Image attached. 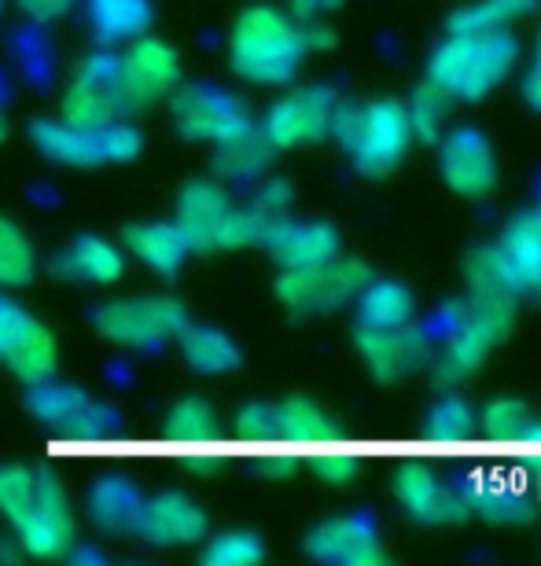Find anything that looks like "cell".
I'll use <instances>...</instances> for the list:
<instances>
[{"mask_svg": "<svg viewBox=\"0 0 541 566\" xmlns=\"http://www.w3.org/2000/svg\"><path fill=\"white\" fill-rule=\"evenodd\" d=\"M306 44L302 22L291 11L254 4L240 11L229 30V66L251 85H284L295 77Z\"/></svg>", "mask_w": 541, "mask_h": 566, "instance_id": "cell-2", "label": "cell"}, {"mask_svg": "<svg viewBox=\"0 0 541 566\" xmlns=\"http://www.w3.org/2000/svg\"><path fill=\"white\" fill-rule=\"evenodd\" d=\"M291 207H295V191H291L288 180H262L258 177V188H254V199H251V210L266 229H273L277 221H288L291 218Z\"/></svg>", "mask_w": 541, "mask_h": 566, "instance_id": "cell-35", "label": "cell"}, {"mask_svg": "<svg viewBox=\"0 0 541 566\" xmlns=\"http://www.w3.org/2000/svg\"><path fill=\"white\" fill-rule=\"evenodd\" d=\"M332 137L351 151L354 166L365 177H387L402 166L405 151H409L413 129L398 99H372V104H343L335 111Z\"/></svg>", "mask_w": 541, "mask_h": 566, "instance_id": "cell-4", "label": "cell"}, {"mask_svg": "<svg viewBox=\"0 0 541 566\" xmlns=\"http://www.w3.org/2000/svg\"><path fill=\"white\" fill-rule=\"evenodd\" d=\"M38 276V254L27 232L11 218H0V291H19Z\"/></svg>", "mask_w": 541, "mask_h": 566, "instance_id": "cell-29", "label": "cell"}, {"mask_svg": "<svg viewBox=\"0 0 541 566\" xmlns=\"http://www.w3.org/2000/svg\"><path fill=\"white\" fill-rule=\"evenodd\" d=\"M166 99H170L174 129L185 140L221 144L254 129L251 111L243 107V99L225 93L218 85H177Z\"/></svg>", "mask_w": 541, "mask_h": 566, "instance_id": "cell-11", "label": "cell"}, {"mask_svg": "<svg viewBox=\"0 0 541 566\" xmlns=\"http://www.w3.org/2000/svg\"><path fill=\"white\" fill-rule=\"evenodd\" d=\"M33 493H38V468H22V463L0 468V515L8 523H19L27 515Z\"/></svg>", "mask_w": 541, "mask_h": 566, "instance_id": "cell-34", "label": "cell"}, {"mask_svg": "<svg viewBox=\"0 0 541 566\" xmlns=\"http://www.w3.org/2000/svg\"><path fill=\"white\" fill-rule=\"evenodd\" d=\"M446 111H449V96L443 88H435L427 82L424 88H416L413 99L405 104V118H409V129L416 140H435L446 126Z\"/></svg>", "mask_w": 541, "mask_h": 566, "instance_id": "cell-33", "label": "cell"}, {"mask_svg": "<svg viewBox=\"0 0 541 566\" xmlns=\"http://www.w3.org/2000/svg\"><path fill=\"white\" fill-rule=\"evenodd\" d=\"M207 534H210L207 512L180 490L144 496V507L137 518L141 541H148L155 548H188V545H202Z\"/></svg>", "mask_w": 541, "mask_h": 566, "instance_id": "cell-14", "label": "cell"}, {"mask_svg": "<svg viewBox=\"0 0 541 566\" xmlns=\"http://www.w3.org/2000/svg\"><path fill=\"white\" fill-rule=\"evenodd\" d=\"M122 66H126L133 88L144 96V104H155V99L170 96L180 85V55L170 41L155 38V33H141L126 44L122 52Z\"/></svg>", "mask_w": 541, "mask_h": 566, "instance_id": "cell-20", "label": "cell"}, {"mask_svg": "<svg viewBox=\"0 0 541 566\" xmlns=\"http://www.w3.org/2000/svg\"><path fill=\"white\" fill-rule=\"evenodd\" d=\"M357 324L368 327H402L413 324V294L394 280H368L365 291L357 294Z\"/></svg>", "mask_w": 541, "mask_h": 566, "instance_id": "cell-28", "label": "cell"}, {"mask_svg": "<svg viewBox=\"0 0 541 566\" xmlns=\"http://www.w3.org/2000/svg\"><path fill=\"white\" fill-rule=\"evenodd\" d=\"M174 224L191 251H243L266 235V224L251 210L236 207L221 180H188L177 196Z\"/></svg>", "mask_w": 541, "mask_h": 566, "instance_id": "cell-3", "label": "cell"}, {"mask_svg": "<svg viewBox=\"0 0 541 566\" xmlns=\"http://www.w3.org/2000/svg\"><path fill=\"white\" fill-rule=\"evenodd\" d=\"M33 147L55 166L93 169V166H126L137 163L144 151V137L126 118L107 126H71L63 118H33L30 122Z\"/></svg>", "mask_w": 541, "mask_h": 566, "instance_id": "cell-5", "label": "cell"}, {"mask_svg": "<svg viewBox=\"0 0 541 566\" xmlns=\"http://www.w3.org/2000/svg\"><path fill=\"white\" fill-rule=\"evenodd\" d=\"M372 280V269L357 258H340L324 265L310 269H284L277 280V298L288 313L313 316V313H332L340 305L354 302L365 283Z\"/></svg>", "mask_w": 541, "mask_h": 566, "instance_id": "cell-8", "label": "cell"}, {"mask_svg": "<svg viewBox=\"0 0 541 566\" xmlns=\"http://www.w3.org/2000/svg\"><path fill=\"white\" fill-rule=\"evenodd\" d=\"M0 8H4V0H0Z\"/></svg>", "mask_w": 541, "mask_h": 566, "instance_id": "cell-47", "label": "cell"}, {"mask_svg": "<svg viewBox=\"0 0 541 566\" xmlns=\"http://www.w3.org/2000/svg\"><path fill=\"white\" fill-rule=\"evenodd\" d=\"M82 4V0H15V8L33 22H55Z\"/></svg>", "mask_w": 541, "mask_h": 566, "instance_id": "cell-38", "label": "cell"}, {"mask_svg": "<svg viewBox=\"0 0 541 566\" xmlns=\"http://www.w3.org/2000/svg\"><path fill=\"white\" fill-rule=\"evenodd\" d=\"M170 423L177 427V430H207V427H214V405L207 401V398H185V401H177L174 409H170Z\"/></svg>", "mask_w": 541, "mask_h": 566, "instance_id": "cell-36", "label": "cell"}, {"mask_svg": "<svg viewBox=\"0 0 541 566\" xmlns=\"http://www.w3.org/2000/svg\"><path fill=\"white\" fill-rule=\"evenodd\" d=\"M55 269H60V276L107 287V283H118L126 276V254H122L115 243L100 240V235H82V240L71 243L66 258L55 262Z\"/></svg>", "mask_w": 541, "mask_h": 566, "instance_id": "cell-25", "label": "cell"}, {"mask_svg": "<svg viewBox=\"0 0 541 566\" xmlns=\"http://www.w3.org/2000/svg\"><path fill=\"white\" fill-rule=\"evenodd\" d=\"M177 346H180L185 365L196 371V376H229V371L240 368V346L225 332H218V327L188 324L185 332L177 335Z\"/></svg>", "mask_w": 541, "mask_h": 566, "instance_id": "cell-26", "label": "cell"}, {"mask_svg": "<svg viewBox=\"0 0 541 566\" xmlns=\"http://www.w3.org/2000/svg\"><path fill=\"white\" fill-rule=\"evenodd\" d=\"M8 137V111H4V104H0V140Z\"/></svg>", "mask_w": 541, "mask_h": 566, "instance_id": "cell-44", "label": "cell"}, {"mask_svg": "<svg viewBox=\"0 0 541 566\" xmlns=\"http://www.w3.org/2000/svg\"><path fill=\"white\" fill-rule=\"evenodd\" d=\"M471 423V409L454 394H446L443 401L431 409V427H449V430H465Z\"/></svg>", "mask_w": 541, "mask_h": 566, "instance_id": "cell-39", "label": "cell"}, {"mask_svg": "<svg viewBox=\"0 0 541 566\" xmlns=\"http://www.w3.org/2000/svg\"><path fill=\"white\" fill-rule=\"evenodd\" d=\"M482 420H487L490 430H516L527 423V405L516 398H498L482 409Z\"/></svg>", "mask_w": 541, "mask_h": 566, "instance_id": "cell-37", "label": "cell"}, {"mask_svg": "<svg viewBox=\"0 0 541 566\" xmlns=\"http://www.w3.org/2000/svg\"><path fill=\"white\" fill-rule=\"evenodd\" d=\"M357 354L361 360L368 365V371L376 376L379 382H398L405 379L409 371H416L431 354L427 346L424 332H416L413 324H402V327H368V324H357Z\"/></svg>", "mask_w": 541, "mask_h": 566, "instance_id": "cell-15", "label": "cell"}, {"mask_svg": "<svg viewBox=\"0 0 541 566\" xmlns=\"http://www.w3.org/2000/svg\"><path fill=\"white\" fill-rule=\"evenodd\" d=\"M199 559L207 566H254L266 559V545L247 530H229V534L218 537H202V552Z\"/></svg>", "mask_w": 541, "mask_h": 566, "instance_id": "cell-32", "label": "cell"}, {"mask_svg": "<svg viewBox=\"0 0 541 566\" xmlns=\"http://www.w3.org/2000/svg\"><path fill=\"white\" fill-rule=\"evenodd\" d=\"M60 118L71 122V126H107V122H115L122 115L104 88L82 74H74V82L66 85V93L60 99Z\"/></svg>", "mask_w": 541, "mask_h": 566, "instance_id": "cell-30", "label": "cell"}, {"mask_svg": "<svg viewBox=\"0 0 541 566\" xmlns=\"http://www.w3.org/2000/svg\"><path fill=\"white\" fill-rule=\"evenodd\" d=\"M538 218H541V207H538Z\"/></svg>", "mask_w": 541, "mask_h": 566, "instance_id": "cell-46", "label": "cell"}, {"mask_svg": "<svg viewBox=\"0 0 541 566\" xmlns=\"http://www.w3.org/2000/svg\"><path fill=\"white\" fill-rule=\"evenodd\" d=\"M516 324V298L512 294L476 291V298L460 316V324L449 332L443 354L435 360V382L443 390L460 387L471 371L482 365V357L512 332Z\"/></svg>", "mask_w": 541, "mask_h": 566, "instance_id": "cell-6", "label": "cell"}, {"mask_svg": "<svg viewBox=\"0 0 541 566\" xmlns=\"http://www.w3.org/2000/svg\"><path fill=\"white\" fill-rule=\"evenodd\" d=\"M93 327L122 349H159L166 343H177V335L188 327V310L174 294L107 298L104 305H96Z\"/></svg>", "mask_w": 541, "mask_h": 566, "instance_id": "cell-7", "label": "cell"}, {"mask_svg": "<svg viewBox=\"0 0 541 566\" xmlns=\"http://www.w3.org/2000/svg\"><path fill=\"white\" fill-rule=\"evenodd\" d=\"M501 265L509 273V283L516 294H541V218L520 213L498 243Z\"/></svg>", "mask_w": 541, "mask_h": 566, "instance_id": "cell-21", "label": "cell"}, {"mask_svg": "<svg viewBox=\"0 0 541 566\" xmlns=\"http://www.w3.org/2000/svg\"><path fill=\"white\" fill-rule=\"evenodd\" d=\"M0 368H8L27 387L52 379L60 368V343L52 327L4 291H0Z\"/></svg>", "mask_w": 541, "mask_h": 566, "instance_id": "cell-10", "label": "cell"}, {"mask_svg": "<svg viewBox=\"0 0 541 566\" xmlns=\"http://www.w3.org/2000/svg\"><path fill=\"white\" fill-rule=\"evenodd\" d=\"M302 44H306V52H321V49H332L335 44V30L329 27L324 19H306L302 22Z\"/></svg>", "mask_w": 541, "mask_h": 566, "instance_id": "cell-40", "label": "cell"}, {"mask_svg": "<svg viewBox=\"0 0 541 566\" xmlns=\"http://www.w3.org/2000/svg\"><path fill=\"white\" fill-rule=\"evenodd\" d=\"M89 518L100 534H137V518L144 507V493L122 474H107L89 490Z\"/></svg>", "mask_w": 541, "mask_h": 566, "instance_id": "cell-24", "label": "cell"}, {"mask_svg": "<svg viewBox=\"0 0 541 566\" xmlns=\"http://www.w3.org/2000/svg\"><path fill=\"white\" fill-rule=\"evenodd\" d=\"M394 493H398L402 507L409 512L416 523H431V526H446V523H460L468 515L471 504V479H454V474H427V471H402L398 482H394Z\"/></svg>", "mask_w": 541, "mask_h": 566, "instance_id": "cell-13", "label": "cell"}, {"mask_svg": "<svg viewBox=\"0 0 541 566\" xmlns=\"http://www.w3.org/2000/svg\"><path fill=\"white\" fill-rule=\"evenodd\" d=\"M85 22L93 30V41L104 49H118L133 38L152 30L155 4L152 0H82Z\"/></svg>", "mask_w": 541, "mask_h": 566, "instance_id": "cell-23", "label": "cell"}, {"mask_svg": "<svg viewBox=\"0 0 541 566\" xmlns=\"http://www.w3.org/2000/svg\"><path fill=\"white\" fill-rule=\"evenodd\" d=\"M340 96L324 85H302L295 93L280 96L273 107L266 111L258 133L269 140L273 151H288V147L313 144L332 133L335 111H340Z\"/></svg>", "mask_w": 541, "mask_h": 566, "instance_id": "cell-12", "label": "cell"}, {"mask_svg": "<svg viewBox=\"0 0 541 566\" xmlns=\"http://www.w3.org/2000/svg\"><path fill=\"white\" fill-rule=\"evenodd\" d=\"M262 247L273 254L280 269H310L324 265L340 254V232L324 221H277L266 229Z\"/></svg>", "mask_w": 541, "mask_h": 566, "instance_id": "cell-18", "label": "cell"}, {"mask_svg": "<svg viewBox=\"0 0 541 566\" xmlns=\"http://www.w3.org/2000/svg\"><path fill=\"white\" fill-rule=\"evenodd\" d=\"M538 66H541V41H538Z\"/></svg>", "mask_w": 541, "mask_h": 566, "instance_id": "cell-45", "label": "cell"}, {"mask_svg": "<svg viewBox=\"0 0 541 566\" xmlns=\"http://www.w3.org/2000/svg\"><path fill=\"white\" fill-rule=\"evenodd\" d=\"M4 559H19V548H8L4 541H0V563Z\"/></svg>", "mask_w": 541, "mask_h": 566, "instance_id": "cell-43", "label": "cell"}, {"mask_svg": "<svg viewBox=\"0 0 541 566\" xmlns=\"http://www.w3.org/2000/svg\"><path fill=\"white\" fill-rule=\"evenodd\" d=\"M27 409L38 423L60 427V430H93L111 420V412L100 401H93L82 387L71 382H52L41 379L33 382L27 394Z\"/></svg>", "mask_w": 541, "mask_h": 566, "instance_id": "cell-19", "label": "cell"}, {"mask_svg": "<svg viewBox=\"0 0 541 566\" xmlns=\"http://www.w3.org/2000/svg\"><path fill=\"white\" fill-rule=\"evenodd\" d=\"M538 0H476V4L460 8L449 30H504L509 22L531 15Z\"/></svg>", "mask_w": 541, "mask_h": 566, "instance_id": "cell-31", "label": "cell"}, {"mask_svg": "<svg viewBox=\"0 0 541 566\" xmlns=\"http://www.w3.org/2000/svg\"><path fill=\"white\" fill-rule=\"evenodd\" d=\"M516 55L520 44L509 30H449V38L427 60V82L449 99L476 104L509 77Z\"/></svg>", "mask_w": 541, "mask_h": 566, "instance_id": "cell-1", "label": "cell"}, {"mask_svg": "<svg viewBox=\"0 0 541 566\" xmlns=\"http://www.w3.org/2000/svg\"><path fill=\"white\" fill-rule=\"evenodd\" d=\"M214 147H218L214 151V180H221V185L258 180L269 169V158H273V147L258 129H247L240 137H229Z\"/></svg>", "mask_w": 541, "mask_h": 566, "instance_id": "cell-27", "label": "cell"}, {"mask_svg": "<svg viewBox=\"0 0 541 566\" xmlns=\"http://www.w3.org/2000/svg\"><path fill=\"white\" fill-rule=\"evenodd\" d=\"M340 4H343V0H288V11L299 22H306V19H324L329 11H335Z\"/></svg>", "mask_w": 541, "mask_h": 566, "instance_id": "cell-41", "label": "cell"}, {"mask_svg": "<svg viewBox=\"0 0 541 566\" xmlns=\"http://www.w3.org/2000/svg\"><path fill=\"white\" fill-rule=\"evenodd\" d=\"M306 552L321 563H343V566H379L387 559L376 526L361 515L329 518V523L313 526L306 537Z\"/></svg>", "mask_w": 541, "mask_h": 566, "instance_id": "cell-17", "label": "cell"}, {"mask_svg": "<svg viewBox=\"0 0 541 566\" xmlns=\"http://www.w3.org/2000/svg\"><path fill=\"white\" fill-rule=\"evenodd\" d=\"M126 251L137 258L144 269H152L155 276H174L185 258L191 254V247L185 240V232L174 221H137L122 232Z\"/></svg>", "mask_w": 541, "mask_h": 566, "instance_id": "cell-22", "label": "cell"}, {"mask_svg": "<svg viewBox=\"0 0 541 566\" xmlns=\"http://www.w3.org/2000/svg\"><path fill=\"white\" fill-rule=\"evenodd\" d=\"M15 526V545L22 556L33 559H63L74 552L77 541V518L71 493L63 490V482L49 471H38V493L27 515Z\"/></svg>", "mask_w": 541, "mask_h": 566, "instance_id": "cell-9", "label": "cell"}, {"mask_svg": "<svg viewBox=\"0 0 541 566\" xmlns=\"http://www.w3.org/2000/svg\"><path fill=\"white\" fill-rule=\"evenodd\" d=\"M523 99H527V104H531L534 111H541V66H538V63L523 74Z\"/></svg>", "mask_w": 541, "mask_h": 566, "instance_id": "cell-42", "label": "cell"}, {"mask_svg": "<svg viewBox=\"0 0 541 566\" xmlns=\"http://www.w3.org/2000/svg\"><path fill=\"white\" fill-rule=\"evenodd\" d=\"M443 177L454 196L460 199H482L498 185V163H493V147L479 129L460 126L443 140Z\"/></svg>", "mask_w": 541, "mask_h": 566, "instance_id": "cell-16", "label": "cell"}]
</instances>
